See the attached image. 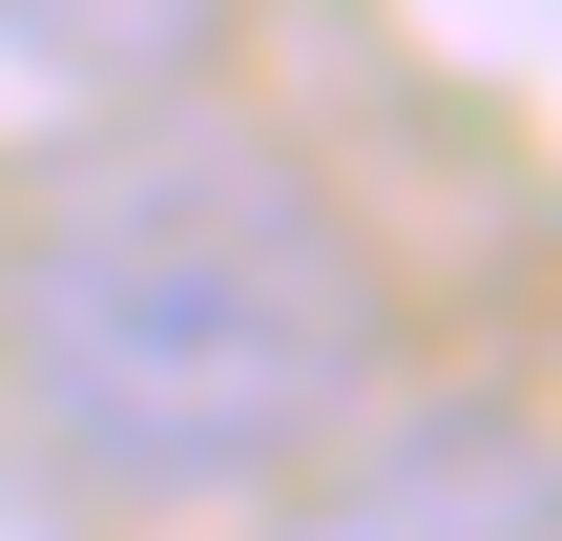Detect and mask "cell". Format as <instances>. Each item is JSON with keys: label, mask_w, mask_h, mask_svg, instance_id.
Returning a JSON list of instances; mask_svg holds the SVG:
<instances>
[{"label": "cell", "mask_w": 562, "mask_h": 541, "mask_svg": "<svg viewBox=\"0 0 562 541\" xmlns=\"http://www.w3.org/2000/svg\"><path fill=\"white\" fill-rule=\"evenodd\" d=\"M375 271L313 208V167L229 125H125L0 229V375L21 438L104 521H229L313 480V438L375 417Z\"/></svg>", "instance_id": "cell-1"}, {"label": "cell", "mask_w": 562, "mask_h": 541, "mask_svg": "<svg viewBox=\"0 0 562 541\" xmlns=\"http://www.w3.org/2000/svg\"><path fill=\"white\" fill-rule=\"evenodd\" d=\"M292 541H542V417L521 396H438L375 459H334Z\"/></svg>", "instance_id": "cell-2"}, {"label": "cell", "mask_w": 562, "mask_h": 541, "mask_svg": "<svg viewBox=\"0 0 562 541\" xmlns=\"http://www.w3.org/2000/svg\"><path fill=\"white\" fill-rule=\"evenodd\" d=\"M0 42L63 63V83H188L229 42V0H0Z\"/></svg>", "instance_id": "cell-3"}]
</instances>
